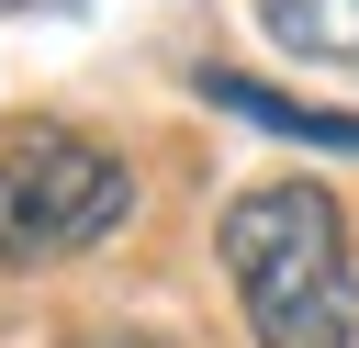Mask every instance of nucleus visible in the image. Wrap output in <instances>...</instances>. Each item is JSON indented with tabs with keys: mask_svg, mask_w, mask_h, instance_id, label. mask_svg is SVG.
Here are the masks:
<instances>
[{
	"mask_svg": "<svg viewBox=\"0 0 359 348\" xmlns=\"http://www.w3.org/2000/svg\"><path fill=\"white\" fill-rule=\"evenodd\" d=\"M123 225H135V168H123L101 135H67V123L0 135V269L90 258V247L123 236Z\"/></svg>",
	"mask_w": 359,
	"mask_h": 348,
	"instance_id": "nucleus-2",
	"label": "nucleus"
},
{
	"mask_svg": "<svg viewBox=\"0 0 359 348\" xmlns=\"http://www.w3.org/2000/svg\"><path fill=\"white\" fill-rule=\"evenodd\" d=\"M213 258L258 348H359V247L325 180H247L213 213Z\"/></svg>",
	"mask_w": 359,
	"mask_h": 348,
	"instance_id": "nucleus-1",
	"label": "nucleus"
},
{
	"mask_svg": "<svg viewBox=\"0 0 359 348\" xmlns=\"http://www.w3.org/2000/svg\"><path fill=\"white\" fill-rule=\"evenodd\" d=\"M258 34L303 67H348L359 79V0H258Z\"/></svg>",
	"mask_w": 359,
	"mask_h": 348,
	"instance_id": "nucleus-4",
	"label": "nucleus"
},
{
	"mask_svg": "<svg viewBox=\"0 0 359 348\" xmlns=\"http://www.w3.org/2000/svg\"><path fill=\"white\" fill-rule=\"evenodd\" d=\"M67 348H180V337H157V326H79Z\"/></svg>",
	"mask_w": 359,
	"mask_h": 348,
	"instance_id": "nucleus-5",
	"label": "nucleus"
},
{
	"mask_svg": "<svg viewBox=\"0 0 359 348\" xmlns=\"http://www.w3.org/2000/svg\"><path fill=\"white\" fill-rule=\"evenodd\" d=\"M202 101H224V112H247V123L292 135V146H348V157H359V112H325V101H280V90H258V79H236V67H202Z\"/></svg>",
	"mask_w": 359,
	"mask_h": 348,
	"instance_id": "nucleus-3",
	"label": "nucleus"
}]
</instances>
